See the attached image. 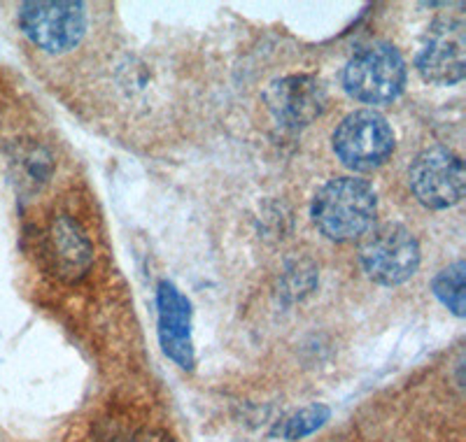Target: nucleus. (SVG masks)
<instances>
[{"mask_svg": "<svg viewBox=\"0 0 466 442\" xmlns=\"http://www.w3.org/2000/svg\"><path fill=\"white\" fill-rule=\"evenodd\" d=\"M264 103L278 124L303 128L327 110V89L313 75H285L273 79L264 91Z\"/></svg>", "mask_w": 466, "mask_h": 442, "instance_id": "obj_9", "label": "nucleus"}, {"mask_svg": "<svg viewBox=\"0 0 466 442\" xmlns=\"http://www.w3.org/2000/svg\"><path fill=\"white\" fill-rule=\"evenodd\" d=\"M19 164H22L24 175H26V182L33 186V189H35V186H43L45 182L52 177L54 164L47 149L35 147V145H33L28 152L22 154V161H19Z\"/></svg>", "mask_w": 466, "mask_h": 442, "instance_id": "obj_13", "label": "nucleus"}, {"mask_svg": "<svg viewBox=\"0 0 466 442\" xmlns=\"http://www.w3.org/2000/svg\"><path fill=\"white\" fill-rule=\"evenodd\" d=\"M406 61L390 43L361 47L343 70V86L350 95L366 105H387L406 89Z\"/></svg>", "mask_w": 466, "mask_h": 442, "instance_id": "obj_2", "label": "nucleus"}, {"mask_svg": "<svg viewBox=\"0 0 466 442\" xmlns=\"http://www.w3.org/2000/svg\"><path fill=\"white\" fill-rule=\"evenodd\" d=\"M334 152L345 168L371 173L387 164L394 152V131L376 110H355L345 116L331 137Z\"/></svg>", "mask_w": 466, "mask_h": 442, "instance_id": "obj_3", "label": "nucleus"}, {"mask_svg": "<svg viewBox=\"0 0 466 442\" xmlns=\"http://www.w3.org/2000/svg\"><path fill=\"white\" fill-rule=\"evenodd\" d=\"M19 26L24 35L47 54H66L82 43L86 10L82 3H22Z\"/></svg>", "mask_w": 466, "mask_h": 442, "instance_id": "obj_5", "label": "nucleus"}, {"mask_svg": "<svg viewBox=\"0 0 466 442\" xmlns=\"http://www.w3.org/2000/svg\"><path fill=\"white\" fill-rule=\"evenodd\" d=\"M329 417H331V410H329L327 406L313 403V406L301 407L299 412H294V415H289L287 419H282L276 427V431H273V436H280L282 440L289 442L301 440V437L310 436V433H315L318 428H322L329 421Z\"/></svg>", "mask_w": 466, "mask_h": 442, "instance_id": "obj_12", "label": "nucleus"}, {"mask_svg": "<svg viewBox=\"0 0 466 442\" xmlns=\"http://www.w3.org/2000/svg\"><path fill=\"white\" fill-rule=\"evenodd\" d=\"M464 261H455L452 266L441 270L434 277V282H431V289H434L436 298H439L455 316H464Z\"/></svg>", "mask_w": 466, "mask_h": 442, "instance_id": "obj_11", "label": "nucleus"}, {"mask_svg": "<svg viewBox=\"0 0 466 442\" xmlns=\"http://www.w3.org/2000/svg\"><path fill=\"white\" fill-rule=\"evenodd\" d=\"M360 261L373 282L397 286L418 273L420 245L401 224H380L364 236Z\"/></svg>", "mask_w": 466, "mask_h": 442, "instance_id": "obj_4", "label": "nucleus"}, {"mask_svg": "<svg viewBox=\"0 0 466 442\" xmlns=\"http://www.w3.org/2000/svg\"><path fill=\"white\" fill-rule=\"evenodd\" d=\"M131 442H175L173 437L166 431H159V428H143L133 436Z\"/></svg>", "mask_w": 466, "mask_h": 442, "instance_id": "obj_14", "label": "nucleus"}, {"mask_svg": "<svg viewBox=\"0 0 466 442\" xmlns=\"http://www.w3.org/2000/svg\"><path fill=\"white\" fill-rule=\"evenodd\" d=\"M378 212L376 191L357 177H336L315 194L310 216L315 226L336 243H350L373 228Z\"/></svg>", "mask_w": 466, "mask_h": 442, "instance_id": "obj_1", "label": "nucleus"}, {"mask_svg": "<svg viewBox=\"0 0 466 442\" xmlns=\"http://www.w3.org/2000/svg\"><path fill=\"white\" fill-rule=\"evenodd\" d=\"M157 328L166 357L182 370L194 368L197 357L191 340V303L168 279H161L157 286Z\"/></svg>", "mask_w": 466, "mask_h": 442, "instance_id": "obj_10", "label": "nucleus"}, {"mask_svg": "<svg viewBox=\"0 0 466 442\" xmlns=\"http://www.w3.org/2000/svg\"><path fill=\"white\" fill-rule=\"evenodd\" d=\"M43 261L49 275L61 282H80L94 264V247L77 219L70 215H58L49 221L43 236Z\"/></svg>", "mask_w": 466, "mask_h": 442, "instance_id": "obj_8", "label": "nucleus"}, {"mask_svg": "<svg viewBox=\"0 0 466 442\" xmlns=\"http://www.w3.org/2000/svg\"><path fill=\"white\" fill-rule=\"evenodd\" d=\"M424 82L439 86L457 85L466 73V31L460 16H441L427 28L415 56Z\"/></svg>", "mask_w": 466, "mask_h": 442, "instance_id": "obj_7", "label": "nucleus"}, {"mask_svg": "<svg viewBox=\"0 0 466 442\" xmlns=\"http://www.w3.org/2000/svg\"><path fill=\"white\" fill-rule=\"evenodd\" d=\"M408 186L415 198L431 210L457 206L466 189L464 164L448 147L424 149L408 168Z\"/></svg>", "mask_w": 466, "mask_h": 442, "instance_id": "obj_6", "label": "nucleus"}]
</instances>
